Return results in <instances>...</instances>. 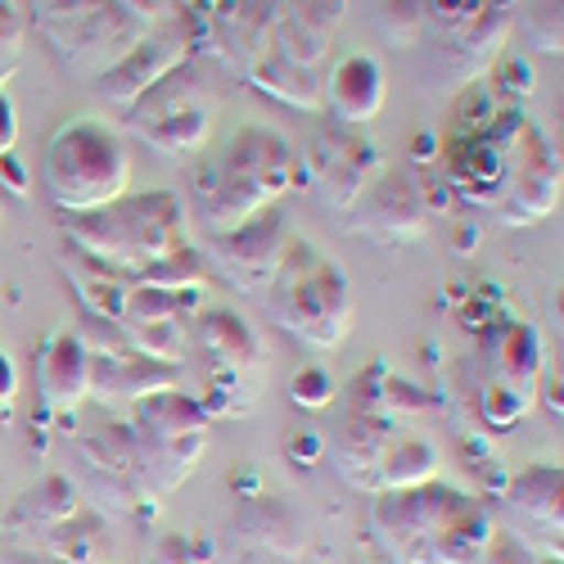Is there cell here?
<instances>
[{
    "instance_id": "obj_1",
    "label": "cell",
    "mask_w": 564,
    "mask_h": 564,
    "mask_svg": "<svg viewBox=\"0 0 564 564\" xmlns=\"http://www.w3.org/2000/svg\"><path fill=\"white\" fill-rule=\"evenodd\" d=\"M64 240H68V249L86 253L100 267H113V271H140V267L195 245L191 208L172 191L122 195L96 213L64 217Z\"/></svg>"
},
{
    "instance_id": "obj_2",
    "label": "cell",
    "mask_w": 564,
    "mask_h": 564,
    "mask_svg": "<svg viewBox=\"0 0 564 564\" xmlns=\"http://www.w3.org/2000/svg\"><path fill=\"white\" fill-rule=\"evenodd\" d=\"M32 14L73 77L100 82L154 32L163 6L159 0H32Z\"/></svg>"
},
{
    "instance_id": "obj_3",
    "label": "cell",
    "mask_w": 564,
    "mask_h": 564,
    "mask_svg": "<svg viewBox=\"0 0 564 564\" xmlns=\"http://www.w3.org/2000/svg\"><path fill=\"white\" fill-rule=\"evenodd\" d=\"M41 191L59 217L96 213L127 195L131 150L127 135L105 118H73L41 145Z\"/></svg>"
},
{
    "instance_id": "obj_4",
    "label": "cell",
    "mask_w": 564,
    "mask_h": 564,
    "mask_svg": "<svg viewBox=\"0 0 564 564\" xmlns=\"http://www.w3.org/2000/svg\"><path fill=\"white\" fill-rule=\"evenodd\" d=\"M307 181L303 159L267 127H245L221 154L213 181L204 185V226L208 235L240 226L267 208H280L290 191Z\"/></svg>"
},
{
    "instance_id": "obj_5",
    "label": "cell",
    "mask_w": 564,
    "mask_h": 564,
    "mask_svg": "<svg viewBox=\"0 0 564 564\" xmlns=\"http://www.w3.org/2000/svg\"><path fill=\"white\" fill-rule=\"evenodd\" d=\"M267 299H271V321L312 352H339L344 339L352 335L357 303H352V285L344 267L303 240L290 245Z\"/></svg>"
},
{
    "instance_id": "obj_6",
    "label": "cell",
    "mask_w": 564,
    "mask_h": 564,
    "mask_svg": "<svg viewBox=\"0 0 564 564\" xmlns=\"http://www.w3.org/2000/svg\"><path fill=\"white\" fill-rule=\"evenodd\" d=\"M208 425L213 415L185 389L150 393L127 411V430L135 438V484L150 501H163L199 469Z\"/></svg>"
},
{
    "instance_id": "obj_7",
    "label": "cell",
    "mask_w": 564,
    "mask_h": 564,
    "mask_svg": "<svg viewBox=\"0 0 564 564\" xmlns=\"http://www.w3.org/2000/svg\"><path fill=\"white\" fill-rule=\"evenodd\" d=\"M213 118H217V100H213L208 68L185 59L181 68H172L159 86H150L145 96L122 113V131L145 140V145L159 154L185 159V154L208 145Z\"/></svg>"
},
{
    "instance_id": "obj_8",
    "label": "cell",
    "mask_w": 564,
    "mask_h": 564,
    "mask_svg": "<svg viewBox=\"0 0 564 564\" xmlns=\"http://www.w3.org/2000/svg\"><path fill=\"white\" fill-rule=\"evenodd\" d=\"M479 361L488 366V375L475 389V411L488 430H510L538 402L542 335L529 321H501L479 339Z\"/></svg>"
},
{
    "instance_id": "obj_9",
    "label": "cell",
    "mask_w": 564,
    "mask_h": 564,
    "mask_svg": "<svg viewBox=\"0 0 564 564\" xmlns=\"http://www.w3.org/2000/svg\"><path fill=\"white\" fill-rule=\"evenodd\" d=\"M290 245H294L290 217L280 208H267V213H258L240 226L208 235L199 258H204V267L217 271V280H226L235 294H267L271 280L280 275V262H285Z\"/></svg>"
},
{
    "instance_id": "obj_10",
    "label": "cell",
    "mask_w": 564,
    "mask_h": 564,
    "mask_svg": "<svg viewBox=\"0 0 564 564\" xmlns=\"http://www.w3.org/2000/svg\"><path fill=\"white\" fill-rule=\"evenodd\" d=\"M460 501L465 492L443 479H430L420 488L375 492V533H380V546L393 555V564H434V542Z\"/></svg>"
},
{
    "instance_id": "obj_11",
    "label": "cell",
    "mask_w": 564,
    "mask_h": 564,
    "mask_svg": "<svg viewBox=\"0 0 564 564\" xmlns=\"http://www.w3.org/2000/svg\"><path fill=\"white\" fill-rule=\"evenodd\" d=\"M510 36V0H488V6L456 28H425V82L438 90H456L479 82Z\"/></svg>"
},
{
    "instance_id": "obj_12",
    "label": "cell",
    "mask_w": 564,
    "mask_h": 564,
    "mask_svg": "<svg viewBox=\"0 0 564 564\" xmlns=\"http://www.w3.org/2000/svg\"><path fill=\"white\" fill-rule=\"evenodd\" d=\"M204 45V23H195V14L185 10V14H163L154 23V32L135 45V51L109 68L96 90H100V100H109L113 109H131L140 96H145L150 86H159L172 68H181L185 59H195V51Z\"/></svg>"
},
{
    "instance_id": "obj_13",
    "label": "cell",
    "mask_w": 564,
    "mask_h": 564,
    "mask_svg": "<svg viewBox=\"0 0 564 564\" xmlns=\"http://www.w3.org/2000/svg\"><path fill=\"white\" fill-rule=\"evenodd\" d=\"M344 230L370 245H420L430 230V208L425 195H420V181L402 167H384L344 213Z\"/></svg>"
},
{
    "instance_id": "obj_14",
    "label": "cell",
    "mask_w": 564,
    "mask_h": 564,
    "mask_svg": "<svg viewBox=\"0 0 564 564\" xmlns=\"http://www.w3.org/2000/svg\"><path fill=\"white\" fill-rule=\"evenodd\" d=\"M560 154L546 145V135L524 122L520 140L506 150V181L492 204L501 226H538L560 204Z\"/></svg>"
},
{
    "instance_id": "obj_15",
    "label": "cell",
    "mask_w": 564,
    "mask_h": 564,
    "mask_svg": "<svg viewBox=\"0 0 564 564\" xmlns=\"http://www.w3.org/2000/svg\"><path fill=\"white\" fill-rule=\"evenodd\" d=\"M307 181L316 185L321 204L330 213H348L361 191L384 172V154L357 131H325L307 150Z\"/></svg>"
},
{
    "instance_id": "obj_16",
    "label": "cell",
    "mask_w": 564,
    "mask_h": 564,
    "mask_svg": "<svg viewBox=\"0 0 564 564\" xmlns=\"http://www.w3.org/2000/svg\"><path fill=\"white\" fill-rule=\"evenodd\" d=\"M280 0H217L204 23V45L230 77H249L275 45Z\"/></svg>"
},
{
    "instance_id": "obj_17",
    "label": "cell",
    "mask_w": 564,
    "mask_h": 564,
    "mask_svg": "<svg viewBox=\"0 0 564 564\" xmlns=\"http://www.w3.org/2000/svg\"><path fill=\"white\" fill-rule=\"evenodd\" d=\"M77 460L86 465V475L100 488V497L118 506L122 514H140L145 506H154L135 484V438L127 430V420H105V425L82 430Z\"/></svg>"
},
{
    "instance_id": "obj_18",
    "label": "cell",
    "mask_w": 564,
    "mask_h": 564,
    "mask_svg": "<svg viewBox=\"0 0 564 564\" xmlns=\"http://www.w3.org/2000/svg\"><path fill=\"white\" fill-rule=\"evenodd\" d=\"M191 335V348H199L208 375H230V380H249V384H262L267 375V352L253 335V325L230 312V307H199L185 325Z\"/></svg>"
},
{
    "instance_id": "obj_19",
    "label": "cell",
    "mask_w": 564,
    "mask_h": 564,
    "mask_svg": "<svg viewBox=\"0 0 564 564\" xmlns=\"http://www.w3.org/2000/svg\"><path fill=\"white\" fill-rule=\"evenodd\" d=\"M167 389H181V366L154 361L135 348L90 352V398L113 411H131L140 398L167 393Z\"/></svg>"
},
{
    "instance_id": "obj_20",
    "label": "cell",
    "mask_w": 564,
    "mask_h": 564,
    "mask_svg": "<svg viewBox=\"0 0 564 564\" xmlns=\"http://www.w3.org/2000/svg\"><path fill=\"white\" fill-rule=\"evenodd\" d=\"M344 10H348V0H280L271 51L303 68H321L335 45Z\"/></svg>"
},
{
    "instance_id": "obj_21",
    "label": "cell",
    "mask_w": 564,
    "mask_h": 564,
    "mask_svg": "<svg viewBox=\"0 0 564 564\" xmlns=\"http://www.w3.org/2000/svg\"><path fill=\"white\" fill-rule=\"evenodd\" d=\"M36 393L45 411L73 415L90 398V352L77 330H55L36 348Z\"/></svg>"
},
{
    "instance_id": "obj_22",
    "label": "cell",
    "mask_w": 564,
    "mask_h": 564,
    "mask_svg": "<svg viewBox=\"0 0 564 564\" xmlns=\"http://www.w3.org/2000/svg\"><path fill=\"white\" fill-rule=\"evenodd\" d=\"M443 176L456 199L492 208L506 181V150H497L484 131H456L443 150Z\"/></svg>"
},
{
    "instance_id": "obj_23",
    "label": "cell",
    "mask_w": 564,
    "mask_h": 564,
    "mask_svg": "<svg viewBox=\"0 0 564 564\" xmlns=\"http://www.w3.org/2000/svg\"><path fill=\"white\" fill-rule=\"evenodd\" d=\"M389 100V73L375 55H348L325 77V109L344 127H366L384 113Z\"/></svg>"
},
{
    "instance_id": "obj_24",
    "label": "cell",
    "mask_w": 564,
    "mask_h": 564,
    "mask_svg": "<svg viewBox=\"0 0 564 564\" xmlns=\"http://www.w3.org/2000/svg\"><path fill=\"white\" fill-rule=\"evenodd\" d=\"M73 514H82V492L68 475H45L36 479L10 510H6V529L23 542L41 538V533H51L59 524H68Z\"/></svg>"
},
{
    "instance_id": "obj_25",
    "label": "cell",
    "mask_w": 564,
    "mask_h": 564,
    "mask_svg": "<svg viewBox=\"0 0 564 564\" xmlns=\"http://www.w3.org/2000/svg\"><path fill=\"white\" fill-rule=\"evenodd\" d=\"M506 501L533 520L546 542L560 551V529H564V469L560 465H524L514 479H506Z\"/></svg>"
},
{
    "instance_id": "obj_26",
    "label": "cell",
    "mask_w": 564,
    "mask_h": 564,
    "mask_svg": "<svg viewBox=\"0 0 564 564\" xmlns=\"http://www.w3.org/2000/svg\"><path fill=\"white\" fill-rule=\"evenodd\" d=\"M398 425H389V420H375V415H352L339 443H335V465L344 484H352L357 492H375V475H380V460H384V447L393 438Z\"/></svg>"
},
{
    "instance_id": "obj_27",
    "label": "cell",
    "mask_w": 564,
    "mask_h": 564,
    "mask_svg": "<svg viewBox=\"0 0 564 564\" xmlns=\"http://www.w3.org/2000/svg\"><path fill=\"white\" fill-rule=\"evenodd\" d=\"M235 529H240L245 542H253L258 551H267V555H275V560H299L303 546H307L299 514H294L285 501H275V497H253V501L240 510Z\"/></svg>"
},
{
    "instance_id": "obj_28",
    "label": "cell",
    "mask_w": 564,
    "mask_h": 564,
    "mask_svg": "<svg viewBox=\"0 0 564 564\" xmlns=\"http://www.w3.org/2000/svg\"><path fill=\"white\" fill-rule=\"evenodd\" d=\"M253 90H262V96H271V100H280V105H290V109H299V113H316V109H325V77H321V68H303V64H294V59H285V55H267L249 77H245Z\"/></svg>"
},
{
    "instance_id": "obj_29",
    "label": "cell",
    "mask_w": 564,
    "mask_h": 564,
    "mask_svg": "<svg viewBox=\"0 0 564 564\" xmlns=\"http://www.w3.org/2000/svg\"><path fill=\"white\" fill-rule=\"evenodd\" d=\"M434 398L420 393L415 384H406L402 375H393L389 366H370L361 370L357 380V411L361 415H375V420H389V425H402L406 415H420L430 411Z\"/></svg>"
},
{
    "instance_id": "obj_30",
    "label": "cell",
    "mask_w": 564,
    "mask_h": 564,
    "mask_svg": "<svg viewBox=\"0 0 564 564\" xmlns=\"http://www.w3.org/2000/svg\"><path fill=\"white\" fill-rule=\"evenodd\" d=\"M438 443L425 438V434H402L393 430L389 447H384V460H380V475H375V492H393V488H420L438 479Z\"/></svg>"
},
{
    "instance_id": "obj_31",
    "label": "cell",
    "mask_w": 564,
    "mask_h": 564,
    "mask_svg": "<svg viewBox=\"0 0 564 564\" xmlns=\"http://www.w3.org/2000/svg\"><path fill=\"white\" fill-rule=\"evenodd\" d=\"M28 551H41V555H55L64 564H109L113 546H109V529L100 514H73L68 524L51 529L28 542Z\"/></svg>"
},
{
    "instance_id": "obj_32",
    "label": "cell",
    "mask_w": 564,
    "mask_h": 564,
    "mask_svg": "<svg viewBox=\"0 0 564 564\" xmlns=\"http://www.w3.org/2000/svg\"><path fill=\"white\" fill-rule=\"evenodd\" d=\"M497 524L484 510V501L475 492H465V501L452 510V520L443 524L438 542H434V564H475V555L492 542Z\"/></svg>"
},
{
    "instance_id": "obj_33",
    "label": "cell",
    "mask_w": 564,
    "mask_h": 564,
    "mask_svg": "<svg viewBox=\"0 0 564 564\" xmlns=\"http://www.w3.org/2000/svg\"><path fill=\"white\" fill-rule=\"evenodd\" d=\"M524 36L533 41V51L560 55L564 51V0H529Z\"/></svg>"
},
{
    "instance_id": "obj_34",
    "label": "cell",
    "mask_w": 564,
    "mask_h": 564,
    "mask_svg": "<svg viewBox=\"0 0 564 564\" xmlns=\"http://www.w3.org/2000/svg\"><path fill=\"white\" fill-rule=\"evenodd\" d=\"M380 32L393 45H411L425 36V0H380Z\"/></svg>"
},
{
    "instance_id": "obj_35",
    "label": "cell",
    "mask_w": 564,
    "mask_h": 564,
    "mask_svg": "<svg viewBox=\"0 0 564 564\" xmlns=\"http://www.w3.org/2000/svg\"><path fill=\"white\" fill-rule=\"evenodd\" d=\"M335 398H339V384H335V375L325 366H303L290 380V402L303 406V411H325Z\"/></svg>"
},
{
    "instance_id": "obj_36",
    "label": "cell",
    "mask_w": 564,
    "mask_h": 564,
    "mask_svg": "<svg viewBox=\"0 0 564 564\" xmlns=\"http://www.w3.org/2000/svg\"><path fill=\"white\" fill-rule=\"evenodd\" d=\"M19 55H23V19L10 0H0V90L19 73Z\"/></svg>"
},
{
    "instance_id": "obj_37",
    "label": "cell",
    "mask_w": 564,
    "mask_h": 564,
    "mask_svg": "<svg viewBox=\"0 0 564 564\" xmlns=\"http://www.w3.org/2000/svg\"><path fill=\"white\" fill-rule=\"evenodd\" d=\"M488 86H492V96L501 105L514 109V100H524L529 90H533V68L529 64H514V59H497V77Z\"/></svg>"
},
{
    "instance_id": "obj_38",
    "label": "cell",
    "mask_w": 564,
    "mask_h": 564,
    "mask_svg": "<svg viewBox=\"0 0 564 564\" xmlns=\"http://www.w3.org/2000/svg\"><path fill=\"white\" fill-rule=\"evenodd\" d=\"M475 564H538V555L529 551L524 538H514V533H492V542L475 555Z\"/></svg>"
},
{
    "instance_id": "obj_39",
    "label": "cell",
    "mask_w": 564,
    "mask_h": 564,
    "mask_svg": "<svg viewBox=\"0 0 564 564\" xmlns=\"http://www.w3.org/2000/svg\"><path fill=\"white\" fill-rule=\"evenodd\" d=\"M488 0H425V28H456L475 19Z\"/></svg>"
},
{
    "instance_id": "obj_40",
    "label": "cell",
    "mask_w": 564,
    "mask_h": 564,
    "mask_svg": "<svg viewBox=\"0 0 564 564\" xmlns=\"http://www.w3.org/2000/svg\"><path fill=\"white\" fill-rule=\"evenodd\" d=\"M0 185H6L10 195H19V199L32 195V172L23 167L19 154H0Z\"/></svg>"
},
{
    "instance_id": "obj_41",
    "label": "cell",
    "mask_w": 564,
    "mask_h": 564,
    "mask_svg": "<svg viewBox=\"0 0 564 564\" xmlns=\"http://www.w3.org/2000/svg\"><path fill=\"white\" fill-rule=\"evenodd\" d=\"M285 452H290V460L294 465H316L321 456H325V443H321V434L316 430H299V434H290V443H285Z\"/></svg>"
},
{
    "instance_id": "obj_42",
    "label": "cell",
    "mask_w": 564,
    "mask_h": 564,
    "mask_svg": "<svg viewBox=\"0 0 564 564\" xmlns=\"http://www.w3.org/2000/svg\"><path fill=\"white\" fill-rule=\"evenodd\" d=\"M14 406H19V370L6 352H0V420L14 415Z\"/></svg>"
},
{
    "instance_id": "obj_43",
    "label": "cell",
    "mask_w": 564,
    "mask_h": 564,
    "mask_svg": "<svg viewBox=\"0 0 564 564\" xmlns=\"http://www.w3.org/2000/svg\"><path fill=\"white\" fill-rule=\"evenodd\" d=\"M14 145H19V109L0 90V154H14Z\"/></svg>"
},
{
    "instance_id": "obj_44",
    "label": "cell",
    "mask_w": 564,
    "mask_h": 564,
    "mask_svg": "<svg viewBox=\"0 0 564 564\" xmlns=\"http://www.w3.org/2000/svg\"><path fill=\"white\" fill-rule=\"evenodd\" d=\"M10 564H64V560L41 555V551H28V546H23V551H14V555H10Z\"/></svg>"
},
{
    "instance_id": "obj_45",
    "label": "cell",
    "mask_w": 564,
    "mask_h": 564,
    "mask_svg": "<svg viewBox=\"0 0 564 564\" xmlns=\"http://www.w3.org/2000/svg\"><path fill=\"white\" fill-rule=\"evenodd\" d=\"M434 150H438V140H434V135H420V140H415V159H430Z\"/></svg>"
},
{
    "instance_id": "obj_46",
    "label": "cell",
    "mask_w": 564,
    "mask_h": 564,
    "mask_svg": "<svg viewBox=\"0 0 564 564\" xmlns=\"http://www.w3.org/2000/svg\"><path fill=\"white\" fill-rule=\"evenodd\" d=\"M538 564H560V551H551V555H542Z\"/></svg>"
},
{
    "instance_id": "obj_47",
    "label": "cell",
    "mask_w": 564,
    "mask_h": 564,
    "mask_svg": "<svg viewBox=\"0 0 564 564\" xmlns=\"http://www.w3.org/2000/svg\"><path fill=\"white\" fill-rule=\"evenodd\" d=\"M204 6H208V10H213V6H217V0H204Z\"/></svg>"
}]
</instances>
